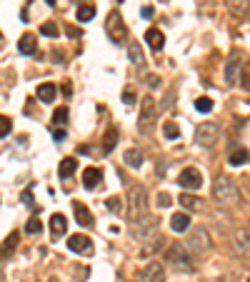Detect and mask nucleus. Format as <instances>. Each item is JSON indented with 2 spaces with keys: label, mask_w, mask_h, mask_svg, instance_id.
<instances>
[{
  "label": "nucleus",
  "mask_w": 250,
  "mask_h": 282,
  "mask_svg": "<svg viewBox=\"0 0 250 282\" xmlns=\"http://www.w3.org/2000/svg\"><path fill=\"white\" fill-rule=\"evenodd\" d=\"M128 217L133 225L148 217V190L143 185H133L128 193Z\"/></svg>",
  "instance_id": "obj_1"
},
{
  "label": "nucleus",
  "mask_w": 250,
  "mask_h": 282,
  "mask_svg": "<svg viewBox=\"0 0 250 282\" xmlns=\"http://www.w3.org/2000/svg\"><path fill=\"white\" fill-rule=\"evenodd\" d=\"M213 195H215L223 205H238V200H240V190H238V185H235L230 177H225V175H220V177L215 180Z\"/></svg>",
  "instance_id": "obj_2"
},
{
  "label": "nucleus",
  "mask_w": 250,
  "mask_h": 282,
  "mask_svg": "<svg viewBox=\"0 0 250 282\" xmlns=\"http://www.w3.org/2000/svg\"><path fill=\"white\" fill-rule=\"evenodd\" d=\"M165 262H170V265H175V267H180V270H185V272H193V270H195L193 255H190V250H188L183 242H173V245L165 250Z\"/></svg>",
  "instance_id": "obj_3"
},
{
  "label": "nucleus",
  "mask_w": 250,
  "mask_h": 282,
  "mask_svg": "<svg viewBox=\"0 0 250 282\" xmlns=\"http://www.w3.org/2000/svg\"><path fill=\"white\" fill-rule=\"evenodd\" d=\"M155 120H158V105H155V100L148 95V98H143V103H140L138 130H140L143 135H150V133H153V128H155Z\"/></svg>",
  "instance_id": "obj_4"
},
{
  "label": "nucleus",
  "mask_w": 250,
  "mask_h": 282,
  "mask_svg": "<svg viewBox=\"0 0 250 282\" xmlns=\"http://www.w3.org/2000/svg\"><path fill=\"white\" fill-rule=\"evenodd\" d=\"M105 33H108V38H110L113 43H118V45L128 38V28H125L120 10H113V13L108 15V20H105Z\"/></svg>",
  "instance_id": "obj_5"
},
{
  "label": "nucleus",
  "mask_w": 250,
  "mask_h": 282,
  "mask_svg": "<svg viewBox=\"0 0 250 282\" xmlns=\"http://www.w3.org/2000/svg\"><path fill=\"white\" fill-rule=\"evenodd\" d=\"M220 138V125L218 123H200L195 128V142L203 147H213Z\"/></svg>",
  "instance_id": "obj_6"
},
{
  "label": "nucleus",
  "mask_w": 250,
  "mask_h": 282,
  "mask_svg": "<svg viewBox=\"0 0 250 282\" xmlns=\"http://www.w3.org/2000/svg\"><path fill=\"white\" fill-rule=\"evenodd\" d=\"M190 252H205L210 250V237H208V230L205 227H195L188 237V242H183Z\"/></svg>",
  "instance_id": "obj_7"
},
{
  "label": "nucleus",
  "mask_w": 250,
  "mask_h": 282,
  "mask_svg": "<svg viewBox=\"0 0 250 282\" xmlns=\"http://www.w3.org/2000/svg\"><path fill=\"white\" fill-rule=\"evenodd\" d=\"M178 182H180V187H185V190H200V185H203V172H200L198 167H185V170L180 172Z\"/></svg>",
  "instance_id": "obj_8"
},
{
  "label": "nucleus",
  "mask_w": 250,
  "mask_h": 282,
  "mask_svg": "<svg viewBox=\"0 0 250 282\" xmlns=\"http://www.w3.org/2000/svg\"><path fill=\"white\" fill-rule=\"evenodd\" d=\"M138 282H165V272L160 267V262H150L140 270L138 275Z\"/></svg>",
  "instance_id": "obj_9"
},
{
  "label": "nucleus",
  "mask_w": 250,
  "mask_h": 282,
  "mask_svg": "<svg viewBox=\"0 0 250 282\" xmlns=\"http://www.w3.org/2000/svg\"><path fill=\"white\" fill-rule=\"evenodd\" d=\"M68 247H70L73 252H80V255H93V242H90V237H85V235H73V237L68 240Z\"/></svg>",
  "instance_id": "obj_10"
},
{
  "label": "nucleus",
  "mask_w": 250,
  "mask_h": 282,
  "mask_svg": "<svg viewBox=\"0 0 250 282\" xmlns=\"http://www.w3.org/2000/svg\"><path fill=\"white\" fill-rule=\"evenodd\" d=\"M240 68H243V58L235 53V55L228 60V65H225V82H228V85H235V82H238Z\"/></svg>",
  "instance_id": "obj_11"
},
{
  "label": "nucleus",
  "mask_w": 250,
  "mask_h": 282,
  "mask_svg": "<svg viewBox=\"0 0 250 282\" xmlns=\"http://www.w3.org/2000/svg\"><path fill=\"white\" fill-rule=\"evenodd\" d=\"M98 182H103V170H98V167H85V170H83V185H85L88 190H93V187H98Z\"/></svg>",
  "instance_id": "obj_12"
},
{
  "label": "nucleus",
  "mask_w": 250,
  "mask_h": 282,
  "mask_svg": "<svg viewBox=\"0 0 250 282\" xmlns=\"http://www.w3.org/2000/svg\"><path fill=\"white\" fill-rule=\"evenodd\" d=\"M145 43H148L155 53H160V50H163V45H165V35H163L158 28H150V30L145 33Z\"/></svg>",
  "instance_id": "obj_13"
},
{
  "label": "nucleus",
  "mask_w": 250,
  "mask_h": 282,
  "mask_svg": "<svg viewBox=\"0 0 250 282\" xmlns=\"http://www.w3.org/2000/svg\"><path fill=\"white\" fill-rule=\"evenodd\" d=\"M18 50H20V55H35V50H38L35 35H33V33H25V35L18 40Z\"/></svg>",
  "instance_id": "obj_14"
},
{
  "label": "nucleus",
  "mask_w": 250,
  "mask_h": 282,
  "mask_svg": "<svg viewBox=\"0 0 250 282\" xmlns=\"http://www.w3.org/2000/svg\"><path fill=\"white\" fill-rule=\"evenodd\" d=\"M73 212H75L78 225H83V227H93V215H90V210H88L83 203H73Z\"/></svg>",
  "instance_id": "obj_15"
},
{
  "label": "nucleus",
  "mask_w": 250,
  "mask_h": 282,
  "mask_svg": "<svg viewBox=\"0 0 250 282\" xmlns=\"http://www.w3.org/2000/svg\"><path fill=\"white\" fill-rule=\"evenodd\" d=\"M170 227H173L175 232H188V230H190V215H188V212H175V215L170 217Z\"/></svg>",
  "instance_id": "obj_16"
},
{
  "label": "nucleus",
  "mask_w": 250,
  "mask_h": 282,
  "mask_svg": "<svg viewBox=\"0 0 250 282\" xmlns=\"http://www.w3.org/2000/svg\"><path fill=\"white\" fill-rule=\"evenodd\" d=\"M18 237H20L18 232H10V235L5 237V242L0 245V260H8V257H10V255L15 252V245H18Z\"/></svg>",
  "instance_id": "obj_17"
},
{
  "label": "nucleus",
  "mask_w": 250,
  "mask_h": 282,
  "mask_svg": "<svg viewBox=\"0 0 250 282\" xmlns=\"http://www.w3.org/2000/svg\"><path fill=\"white\" fill-rule=\"evenodd\" d=\"M123 162L128 167H133V170H138V167H143V152L140 150H135V147H130V150H125L123 155Z\"/></svg>",
  "instance_id": "obj_18"
},
{
  "label": "nucleus",
  "mask_w": 250,
  "mask_h": 282,
  "mask_svg": "<svg viewBox=\"0 0 250 282\" xmlns=\"http://www.w3.org/2000/svg\"><path fill=\"white\" fill-rule=\"evenodd\" d=\"M65 230H68V220H65V215L55 212V215L50 217V232H53V237L65 235Z\"/></svg>",
  "instance_id": "obj_19"
},
{
  "label": "nucleus",
  "mask_w": 250,
  "mask_h": 282,
  "mask_svg": "<svg viewBox=\"0 0 250 282\" xmlns=\"http://www.w3.org/2000/svg\"><path fill=\"white\" fill-rule=\"evenodd\" d=\"M165 245V237L158 232V230H153V237L143 245V255H150V252H155V250H160Z\"/></svg>",
  "instance_id": "obj_20"
},
{
  "label": "nucleus",
  "mask_w": 250,
  "mask_h": 282,
  "mask_svg": "<svg viewBox=\"0 0 250 282\" xmlns=\"http://www.w3.org/2000/svg\"><path fill=\"white\" fill-rule=\"evenodd\" d=\"M55 95H58V87H55L53 82H43V85L38 87V98H40V103H53Z\"/></svg>",
  "instance_id": "obj_21"
},
{
  "label": "nucleus",
  "mask_w": 250,
  "mask_h": 282,
  "mask_svg": "<svg viewBox=\"0 0 250 282\" xmlns=\"http://www.w3.org/2000/svg\"><path fill=\"white\" fill-rule=\"evenodd\" d=\"M228 162H230V165H235V167L245 165V162H248V147H235V150L228 155Z\"/></svg>",
  "instance_id": "obj_22"
},
{
  "label": "nucleus",
  "mask_w": 250,
  "mask_h": 282,
  "mask_svg": "<svg viewBox=\"0 0 250 282\" xmlns=\"http://www.w3.org/2000/svg\"><path fill=\"white\" fill-rule=\"evenodd\" d=\"M115 145H118V130H115V128H108V133H105V138H103V152L110 155V152L115 150Z\"/></svg>",
  "instance_id": "obj_23"
},
{
  "label": "nucleus",
  "mask_w": 250,
  "mask_h": 282,
  "mask_svg": "<svg viewBox=\"0 0 250 282\" xmlns=\"http://www.w3.org/2000/svg\"><path fill=\"white\" fill-rule=\"evenodd\" d=\"M75 18H78V23H88V20H93V18H95V5H90V3L80 5L78 13H75Z\"/></svg>",
  "instance_id": "obj_24"
},
{
  "label": "nucleus",
  "mask_w": 250,
  "mask_h": 282,
  "mask_svg": "<svg viewBox=\"0 0 250 282\" xmlns=\"http://www.w3.org/2000/svg\"><path fill=\"white\" fill-rule=\"evenodd\" d=\"M128 58H130V63H133V65H143V63H145L143 50H140V45H138V43H130V45H128Z\"/></svg>",
  "instance_id": "obj_25"
},
{
  "label": "nucleus",
  "mask_w": 250,
  "mask_h": 282,
  "mask_svg": "<svg viewBox=\"0 0 250 282\" xmlns=\"http://www.w3.org/2000/svg\"><path fill=\"white\" fill-rule=\"evenodd\" d=\"M75 167H78L75 157H65V160L60 162V167H58V175H60L62 180H65V177H70V175L75 172Z\"/></svg>",
  "instance_id": "obj_26"
},
{
  "label": "nucleus",
  "mask_w": 250,
  "mask_h": 282,
  "mask_svg": "<svg viewBox=\"0 0 250 282\" xmlns=\"http://www.w3.org/2000/svg\"><path fill=\"white\" fill-rule=\"evenodd\" d=\"M163 133H165V138H168V140L180 138V128H178L175 123H165V125H163Z\"/></svg>",
  "instance_id": "obj_27"
},
{
  "label": "nucleus",
  "mask_w": 250,
  "mask_h": 282,
  "mask_svg": "<svg viewBox=\"0 0 250 282\" xmlns=\"http://www.w3.org/2000/svg\"><path fill=\"white\" fill-rule=\"evenodd\" d=\"M180 205H183L185 210H198V208H200V200L193 198V195H180Z\"/></svg>",
  "instance_id": "obj_28"
},
{
  "label": "nucleus",
  "mask_w": 250,
  "mask_h": 282,
  "mask_svg": "<svg viewBox=\"0 0 250 282\" xmlns=\"http://www.w3.org/2000/svg\"><path fill=\"white\" fill-rule=\"evenodd\" d=\"M40 227H43L40 217H30V220H28V225H25V232H28V235H38V232H40Z\"/></svg>",
  "instance_id": "obj_29"
},
{
  "label": "nucleus",
  "mask_w": 250,
  "mask_h": 282,
  "mask_svg": "<svg viewBox=\"0 0 250 282\" xmlns=\"http://www.w3.org/2000/svg\"><path fill=\"white\" fill-rule=\"evenodd\" d=\"M195 108H198V113H210L213 110V100L210 98H198L195 100Z\"/></svg>",
  "instance_id": "obj_30"
},
{
  "label": "nucleus",
  "mask_w": 250,
  "mask_h": 282,
  "mask_svg": "<svg viewBox=\"0 0 250 282\" xmlns=\"http://www.w3.org/2000/svg\"><path fill=\"white\" fill-rule=\"evenodd\" d=\"M108 210L115 212V215H120V212L125 210L123 200H120V198H108Z\"/></svg>",
  "instance_id": "obj_31"
},
{
  "label": "nucleus",
  "mask_w": 250,
  "mask_h": 282,
  "mask_svg": "<svg viewBox=\"0 0 250 282\" xmlns=\"http://www.w3.org/2000/svg\"><path fill=\"white\" fill-rule=\"evenodd\" d=\"M235 240H238V242H235V247H238V250L245 255V252H248V230H243V232H240Z\"/></svg>",
  "instance_id": "obj_32"
},
{
  "label": "nucleus",
  "mask_w": 250,
  "mask_h": 282,
  "mask_svg": "<svg viewBox=\"0 0 250 282\" xmlns=\"http://www.w3.org/2000/svg\"><path fill=\"white\" fill-rule=\"evenodd\" d=\"M53 123H55V125H65V123H68V108H58V110L53 113Z\"/></svg>",
  "instance_id": "obj_33"
},
{
  "label": "nucleus",
  "mask_w": 250,
  "mask_h": 282,
  "mask_svg": "<svg viewBox=\"0 0 250 282\" xmlns=\"http://www.w3.org/2000/svg\"><path fill=\"white\" fill-rule=\"evenodd\" d=\"M40 33H43L45 38H55L60 30H58V25H55V23H45V25L40 28Z\"/></svg>",
  "instance_id": "obj_34"
},
{
  "label": "nucleus",
  "mask_w": 250,
  "mask_h": 282,
  "mask_svg": "<svg viewBox=\"0 0 250 282\" xmlns=\"http://www.w3.org/2000/svg\"><path fill=\"white\" fill-rule=\"evenodd\" d=\"M10 130H13V123H10V118H5V115H0V138H5V135H10Z\"/></svg>",
  "instance_id": "obj_35"
},
{
  "label": "nucleus",
  "mask_w": 250,
  "mask_h": 282,
  "mask_svg": "<svg viewBox=\"0 0 250 282\" xmlns=\"http://www.w3.org/2000/svg\"><path fill=\"white\" fill-rule=\"evenodd\" d=\"M230 8H233V13H238V8L243 10V18L248 15V0H230Z\"/></svg>",
  "instance_id": "obj_36"
},
{
  "label": "nucleus",
  "mask_w": 250,
  "mask_h": 282,
  "mask_svg": "<svg viewBox=\"0 0 250 282\" xmlns=\"http://www.w3.org/2000/svg\"><path fill=\"white\" fill-rule=\"evenodd\" d=\"M173 205V198L168 193H158V208H170Z\"/></svg>",
  "instance_id": "obj_37"
},
{
  "label": "nucleus",
  "mask_w": 250,
  "mask_h": 282,
  "mask_svg": "<svg viewBox=\"0 0 250 282\" xmlns=\"http://www.w3.org/2000/svg\"><path fill=\"white\" fill-rule=\"evenodd\" d=\"M23 203H25V205H33V187H28V190L23 193Z\"/></svg>",
  "instance_id": "obj_38"
},
{
  "label": "nucleus",
  "mask_w": 250,
  "mask_h": 282,
  "mask_svg": "<svg viewBox=\"0 0 250 282\" xmlns=\"http://www.w3.org/2000/svg\"><path fill=\"white\" fill-rule=\"evenodd\" d=\"M123 100L128 103V105H133V103H135V92H133V90H125V92H123Z\"/></svg>",
  "instance_id": "obj_39"
},
{
  "label": "nucleus",
  "mask_w": 250,
  "mask_h": 282,
  "mask_svg": "<svg viewBox=\"0 0 250 282\" xmlns=\"http://www.w3.org/2000/svg\"><path fill=\"white\" fill-rule=\"evenodd\" d=\"M148 85H150V87H158V85H160V80H158L155 75H148Z\"/></svg>",
  "instance_id": "obj_40"
},
{
  "label": "nucleus",
  "mask_w": 250,
  "mask_h": 282,
  "mask_svg": "<svg viewBox=\"0 0 250 282\" xmlns=\"http://www.w3.org/2000/svg\"><path fill=\"white\" fill-rule=\"evenodd\" d=\"M53 138H55L58 142L65 140V130H62V128H60V130H53Z\"/></svg>",
  "instance_id": "obj_41"
},
{
  "label": "nucleus",
  "mask_w": 250,
  "mask_h": 282,
  "mask_svg": "<svg viewBox=\"0 0 250 282\" xmlns=\"http://www.w3.org/2000/svg\"><path fill=\"white\" fill-rule=\"evenodd\" d=\"M68 35H70V38H78V35H80V30H75V28H70V25H68Z\"/></svg>",
  "instance_id": "obj_42"
},
{
  "label": "nucleus",
  "mask_w": 250,
  "mask_h": 282,
  "mask_svg": "<svg viewBox=\"0 0 250 282\" xmlns=\"http://www.w3.org/2000/svg\"><path fill=\"white\" fill-rule=\"evenodd\" d=\"M143 18H153V8H143Z\"/></svg>",
  "instance_id": "obj_43"
},
{
  "label": "nucleus",
  "mask_w": 250,
  "mask_h": 282,
  "mask_svg": "<svg viewBox=\"0 0 250 282\" xmlns=\"http://www.w3.org/2000/svg\"><path fill=\"white\" fill-rule=\"evenodd\" d=\"M45 3H48V5H55V0H45Z\"/></svg>",
  "instance_id": "obj_44"
},
{
  "label": "nucleus",
  "mask_w": 250,
  "mask_h": 282,
  "mask_svg": "<svg viewBox=\"0 0 250 282\" xmlns=\"http://www.w3.org/2000/svg\"><path fill=\"white\" fill-rule=\"evenodd\" d=\"M0 275H3V272H0Z\"/></svg>",
  "instance_id": "obj_45"
}]
</instances>
